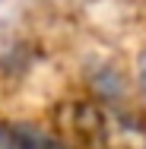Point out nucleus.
<instances>
[{"label": "nucleus", "instance_id": "obj_1", "mask_svg": "<svg viewBox=\"0 0 146 149\" xmlns=\"http://www.w3.org/2000/svg\"><path fill=\"white\" fill-rule=\"evenodd\" d=\"M0 149H70V146L32 124H0Z\"/></svg>", "mask_w": 146, "mask_h": 149}, {"label": "nucleus", "instance_id": "obj_2", "mask_svg": "<svg viewBox=\"0 0 146 149\" xmlns=\"http://www.w3.org/2000/svg\"><path fill=\"white\" fill-rule=\"evenodd\" d=\"M140 83H143V92H146V51L140 57Z\"/></svg>", "mask_w": 146, "mask_h": 149}]
</instances>
